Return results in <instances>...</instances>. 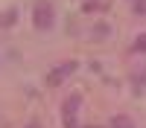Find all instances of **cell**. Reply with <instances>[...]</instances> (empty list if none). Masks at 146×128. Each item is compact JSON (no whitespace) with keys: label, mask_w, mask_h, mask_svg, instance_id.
<instances>
[{"label":"cell","mask_w":146,"mask_h":128,"mask_svg":"<svg viewBox=\"0 0 146 128\" xmlns=\"http://www.w3.org/2000/svg\"><path fill=\"white\" fill-rule=\"evenodd\" d=\"M135 9L140 12V15H146V0H137V3H135Z\"/></svg>","instance_id":"cell-7"},{"label":"cell","mask_w":146,"mask_h":128,"mask_svg":"<svg viewBox=\"0 0 146 128\" xmlns=\"http://www.w3.org/2000/svg\"><path fill=\"white\" fill-rule=\"evenodd\" d=\"M111 128H135V122L126 114H117V116H111Z\"/></svg>","instance_id":"cell-4"},{"label":"cell","mask_w":146,"mask_h":128,"mask_svg":"<svg viewBox=\"0 0 146 128\" xmlns=\"http://www.w3.org/2000/svg\"><path fill=\"white\" fill-rule=\"evenodd\" d=\"M73 70H76V61H64V64H58L56 70H53V73L50 76H47V81H50V85L56 87V85H62V81L73 73Z\"/></svg>","instance_id":"cell-3"},{"label":"cell","mask_w":146,"mask_h":128,"mask_svg":"<svg viewBox=\"0 0 146 128\" xmlns=\"http://www.w3.org/2000/svg\"><path fill=\"white\" fill-rule=\"evenodd\" d=\"M27 128H41V125H38V122H29V125H27Z\"/></svg>","instance_id":"cell-8"},{"label":"cell","mask_w":146,"mask_h":128,"mask_svg":"<svg viewBox=\"0 0 146 128\" xmlns=\"http://www.w3.org/2000/svg\"><path fill=\"white\" fill-rule=\"evenodd\" d=\"M79 105H82V99L76 96V93H73V96H67V102L62 105V122H64V128H79V122H76Z\"/></svg>","instance_id":"cell-2"},{"label":"cell","mask_w":146,"mask_h":128,"mask_svg":"<svg viewBox=\"0 0 146 128\" xmlns=\"http://www.w3.org/2000/svg\"><path fill=\"white\" fill-rule=\"evenodd\" d=\"M15 15H18V12H15V9H9L6 15L0 18V23H3V26H12V23H15Z\"/></svg>","instance_id":"cell-6"},{"label":"cell","mask_w":146,"mask_h":128,"mask_svg":"<svg viewBox=\"0 0 146 128\" xmlns=\"http://www.w3.org/2000/svg\"><path fill=\"white\" fill-rule=\"evenodd\" d=\"M135 53H146V32L135 38Z\"/></svg>","instance_id":"cell-5"},{"label":"cell","mask_w":146,"mask_h":128,"mask_svg":"<svg viewBox=\"0 0 146 128\" xmlns=\"http://www.w3.org/2000/svg\"><path fill=\"white\" fill-rule=\"evenodd\" d=\"M32 23L38 29H50L53 23H56V12H53V3L50 0H38L32 9Z\"/></svg>","instance_id":"cell-1"}]
</instances>
